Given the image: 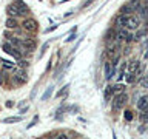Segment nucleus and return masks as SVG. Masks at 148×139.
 Here are the masks:
<instances>
[{"label": "nucleus", "instance_id": "1", "mask_svg": "<svg viewBox=\"0 0 148 139\" xmlns=\"http://www.w3.org/2000/svg\"><path fill=\"white\" fill-rule=\"evenodd\" d=\"M139 67H140V63H139V60H131L128 65H127V82H133L134 81V76L137 74L139 71Z\"/></svg>", "mask_w": 148, "mask_h": 139}, {"label": "nucleus", "instance_id": "2", "mask_svg": "<svg viewBox=\"0 0 148 139\" xmlns=\"http://www.w3.org/2000/svg\"><path fill=\"white\" fill-rule=\"evenodd\" d=\"M11 73H12V76H14V82L17 83V85H23V83L26 82V73L23 71L22 68H18V67H12L11 68Z\"/></svg>", "mask_w": 148, "mask_h": 139}, {"label": "nucleus", "instance_id": "3", "mask_svg": "<svg viewBox=\"0 0 148 139\" xmlns=\"http://www.w3.org/2000/svg\"><path fill=\"white\" fill-rule=\"evenodd\" d=\"M127 100H128V96L125 94V91L117 93V94L113 97V108H114V110H120L122 107H125Z\"/></svg>", "mask_w": 148, "mask_h": 139}, {"label": "nucleus", "instance_id": "4", "mask_svg": "<svg viewBox=\"0 0 148 139\" xmlns=\"http://www.w3.org/2000/svg\"><path fill=\"white\" fill-rule=\"evenodd\" d=\"M2 50L5 51V53H8L9 56H12L14 59H17V60L22 59V53L17 50V46H12L11 43H6V42L2 43Z\"/></svg>", "mask_w": 148, "mask_h": 139}, {"label": "nucleus", "instance_id": "5", "mask_svg": "<svg viewBox=\"0 0 148 139\" xmlns=\"http://www.w3.org/2000/svg\"><path fill=\"white\" fill-rule=\"evenodd\" d=\"M22 26H23V30H26L28 32H36L39 30V23H37V20L32 17L25 19V20L22 22Z\"/></svg>", "mask_w": 148, "mask_h": 139}, {"label": "nucleus", "instance_id": "6", "mask_svg": "<svg viewBox=\"0 0 148 139\" xmlns=\"http://www.w3.org/2000/svg\"><path fill=\"white\" fill-rule=\"evenodd\" d=\"M139 25H140V19L137 16H134V14H131V16H127L123 28H127V30H137Z\"/></svg>", "mask_w": 148, "mask_h": 139}, {"label": "nucleus", "instance_id": "7", "mask_svg": "<svg viewBox=\"0 0 148 139\" xmlns=\"http://www.w3.org/2000/svg\"><path fill=\"white\" fill-rule=\"evenodd\" d=\"M20 46H22L23 50H26V51H34L36 46H37V43H36L34 39H23V40L20 42Z\"/></svg>", "mask_w": 148, "mask_h": 139}, {"label": "nucleus", "instance_id": "8", "mask_svg": "<svg viewBox=\"0 0 148 139\" xmlns=\"http://www.w3.org/2000/svg\"><path fill=\"white\" fill-rule=\"evenodd\" d=\"M116 39L117 40H127V42H130L131 40V36H130V32L127 31V28H122V30H119L117 32H116Z\"/></svg>", "mask_w": 148, "mask_h": 139}, {"label": "nucleus", "instance_id": "9", "mask_svg": "<svg viewBox=\"0 0 148 139\" xmlns=\"http://www.w3.org/2000/svg\"><path fill=\"white\" fill-rule=\"evenodd\" d=\"M147 108H148V96H140L137 99V110L143 111Z\"/></svg>", "mask_w": 148, "mask_h": 139}, {"label": "nucleus", "instance_id": "10", "mask_svg": "<svg viewBox=\"0 0 148 139\" xmlns=\"http://www.w3.org/2000/svg\"><path fill=\"white\" fill-rule=\"evenodd\" d=\"M6 11H8V14H9V17H14V19H16V17H18V16H22V14H20V11H18V8H17L14 3H11V5H9V6L6 8Z\"/></svg>", "mask_w": 148, "mask_h": 139}, {"label": "nucleus", "instance_id": "11", "mask_svg": "<svg viewBox=\"0 0 148 139\" xmlns=\"http://www.w3.org/2000/svg\"><path fill=\"white\" fill-rule=\"evenodd\" d=\"M14 5H16V6L18 8V11H20V14H22V16H23V14H26V12H28V6H26V5L22 2V0H16V3H14Z\"/></svg>", "mask_w": 148, "mask_h": 139}, {"label": "nucleus", "instance_id": "12", "mask_svg": "<svg viewBox=\"0 0 148 139\" xmlns=\"http://www.w3.org/2000/svg\"><path fill=\"white\" fill-rule=\"evenodd\" d=\"M5 25H6V28H9V30H16L17 28V20L14 17H8L6 22H5Z\"/></svg>", "mask_w": 148, "mask_h": 139}, {"label": "nucleus", "instance_id": "13", "mask_svg": "<svg viewBox=\"0 0 148 139\" xmlns=\"http://www.w3.org/2000/svg\"><path fill=\"white\" fill-rule=\"evenodd\" d=\"M111 90H113V93H116V94H117V93L125 91V85H123V83H116L114 87H111Z\"/></svg>", "mask_w": 148, "mask_h": 139}, {"label": "nucleus", "instance_id": "14", "mask_svg": "<svg viewBox=\"0 0 148 139\" xmlns=\"http://www.w3.org/2000/svg\"><path fill=\"white\" fill-rule=\"evenodd\" d=\"M128 5L134 9V11H136V9H140V6H142V5H140V0H130Z\"/></svg>", "mask_w": 148, "mask_h": 139}, {"label": "nucleus", "instance_id": "15", "mask_svg": "<svg viewBox=\"0 0 148 139\" xmlns=\"http://www.w3.org/2000/svg\"><path fill=\"white\" fill-rule=\"evenodd\" d=\"M22 118H18V116H16V118H8V119H3V124H16V122H20Z\"/></svg>", "mask_w": 148, "mask_h": 139}, {"label": "nucleus", "instance_id": "16", "mask_svg": "<svg viewBox=\"0 0 148 139\" xmlns=\"http://www.w3.org/2000/svg\"><path fill=\"white\" fill-rule=\"evenodd\" d=\"M105 76H106V79L111 77V62L105 63Z\"/></svg>", "mask_w": 148, "mask_h": 139}, {"label": "nucleus", "instance_id": "17", "mask_svg": "<svg viewBox=\"0 0 148 139\" xmlns=\"http://www.w3.org/2000/svg\"><path fill=\"white\" fill-rule=\"evenodd\" d=\"M51 93H53V87H48V88H46V91H45V94L42 96V100H46V99H49Z\"/></svg>", "mask_w": 148, "mask_h": 139}, {"label": "nucleus", "instance_id": "18", "mask_svg": "<svg viewBox=\"0 0 148 139\" xmlns=\"http://www.w3.org/2000/svg\"><path fill=\"white\" fill-rule=\"evenodd\" d=\"M140 14H142V17L148 19V5H143V6H140Z\"/></svg>", "mask_w": 148, "mask_h": 139}, {"label": "nucleus", "instance_id": "19", "mask_svg": "<svg viewBox=\"0 0 148 139\" xmlns=\"http://www.w3.org/2000/svg\"><path fill=\"white\" fill-rule=\"evenodd\" d=\"M140 85H142L143 88H148V76H145V77L140 79Z\"/></svg>", "mask_w": 148, "mask_h": 139}, {"label": "nucleus", "instance_id": "20", "mask_svg": "<svg viewBox=\"0 0 148 139\" xmlns=\"http://www.w3.org/2000/svg\"><path fill=\"white\" fill-rule=\"evenodd\" d=\"M68 88H69V85H66V87H65V88H62V90H60V91L57 93V96H59V97H62V96H65V94H66V91H68Z\"/></svg>", "mask_w": 148, "mask_h": 139}, {"label": "nucleus", "instance_id": "21", "mask_svg": "<svg viewBox=\"0 0 148 139\" xmlns=\"http://www.w3.org/2000/svg\"><path fill=\"white\" fill-rule=\"evenodd\" d=\"M111 93H113V90H111V87H108V88H106V90H105V99H106V100L110 99Z\"/></svg>", "mask_w": 148, "mask_h": 139}, {"label": "nucleus", "instance_id": "22", "mask_svg": "<svg viewBox=\"0 0 148 139\" xmlns=\"http://www.w3.org/2000/svg\"><path fill=\"white\" fill-rule=\"evenodd\" d=\"M48 45H49V42H46V43H43V46H42V50H40V56H43V54H45V51L48 50Z\"/></svg>", "mask_w": 148, "mask_h": 139}, {"label": "nucleus", "instance_id": "23", "mask_svg": "<svg viewBox=\"0 0 148 139\" xmlns=\"http://www.w3.org/2000/svg\"><path fill=\"white\" fill-rule=\"evenodd\" d=\"M125 118H127V120H131L133 119V113L131 111H125Z\"/></svg>", "mask_w": 148, "mask_h": 139}, {"label": "nucleus", "instance_id": "24", "mask_svg": "<svg viewBox=\"0 0 148 139\" xmlns=\"http://www.w3.org/2000/svg\"><path fill=\"white\" fill-rule=\"evenodd\" d=\"M56 139H68V136L65 133H59L57 136H56Z\"/></svg>", "mask_w": 148, "mask_h": 139}, {"label": "nucleus", "instance_id": "25", "mask_svg": "<svg viewBox=\"0 0 148 139\" xmlns=\"http://www.w3.org/2000/svg\"><path fill=\"white\" fill-rule=\"evenodd\" d=\"M37 120H39V116H36V118H34V120H32V122H31L29 125H28V127H32V125H36V124H37Z\"/></svg>", "mask_w": 148, "mask_h": 139}, {"label": "nucleus", "instance_id": "26", "mask_svg": "<svg viewBox=\"0 0 148 139\" xmlns=\"http://www.w3.org/2000/svg\"><path fill=\"white\" fill-rule=\"evenodd\" d=\"M3 83V71H0V85Z\"/></svg>", "mask_w": 148, "mask_h": 139}, {"label": "nucleus", "instance_id": "27", "mask_svg": "<svg viewBox=\"0 0 148 139\" xmlns=\"http://www.w3.org/2000/svg\"><path fill=\"white\" fill-rule=\"evenodd\" d=\"M145 59H148V51H147V53H145Z\"/></svg>", "mask_w": 148, "mask_h": 139}, {"label": "nucleus", "instance_id": "28", "mask_svg": "<svg viewBox=\"0 0 148 139\" xmlns=\"http://www.w3.org/2000/svg\"><path fill=\"white\" fill-rule=\"evenodd\" d=\"M145 2H147V3H148V0H145Z\"/></svg>", "mask_w": 148, "mask_h": 139}, {"label": "nucleus", "instance_id": "29", "mask_svg": "<svg viewBox=\"0 0 148 139\" xmlns=\"http://www.w3.org/2000/svg\"><path fill=\"white\" fill-rule=\"evenodd\" d=\"M0 63H2V60H0Z\"/></svg>", "mask_w": 148, "mask_h": 139}]
</instances>
